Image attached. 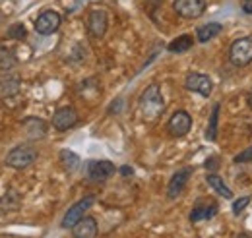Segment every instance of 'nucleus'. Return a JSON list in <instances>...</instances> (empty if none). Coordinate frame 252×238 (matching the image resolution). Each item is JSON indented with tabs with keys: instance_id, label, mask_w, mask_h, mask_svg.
Masks as SVG:
<instances>
[{
	"instance_id": "f257e3e1",
	"label": "nucleus",
	"mask_w": 252,
	"mask_h": 238,
	"mask_svg": "<svg viewBox=\"0 0 252 238\" xmlns=\"http://www.w3.org/2000/svg\"><path fill=\"white\" fill-rule=\"evenodd\" d=\"M140 111L146 122H156L165 111V101L159 89L158 84H152L150 88H146L142 97H140Z\"/></svg>"
},
{
	"instance_id": "f03ea898",
	"label": "nucleus",
	"mask_w": 252,
	"mask_h": 238,
	"mask_svg": "<svg viewBox=\"0 0 252 238\" xmlns=\"http://www.w3.org/2000/svg\"><path fill=\"white\" fill-rule=\"evenodd\" d=\"M35 159H37V149L30 146V144H22V146L14 148L6 155V165L12 167V169L22 171V169L30 167Z\"/></svg>"
},
{
	"instance_id": "7ed1b4c3",
	"label": "nucleus",
	"mask_w": 252,
	"mask_h": 238,
	"mask_svg": "<svg viewBox=\"0 0 252 238\" xmlns=\"http://www.w3.org/2000/svg\"><path fill=\"white\" fill-rule=\"evenodd\" d=\"M229 59H231V62H233L235 66H239V68L251 64L252 62V37L237 39V41L231 45Z\"/></svg>"
},
{
	"instance_id": "20e7f679",
	"label": "nucleus",
	"mask_w": 252,
	"mask_h": 238,
	"mask_svg": "<svg viewBox=\"0 0 252 238\" xmlns=\"http://www.w3.org/2000/svg\"><path fill=\"white\" fill-rule=\"evenodd\" d=\"M94 202H95L94 196H86L84 200H80L78 204H74L72 208L66 211V215H64V219H63L64 229H72L80 219H84L86 213H88V209L94 206Z\"/></svg>"
},
{
	"instance_id": "39448f33",
	"label": "nucleus",
	"mask_w": 252,
	"mask_h": 238,
	"mask_svg": "<svg viewBox=\"0 0 252 238\" xmlns=\"http://www.w3.org/2000/svg\"><path fill=\"white\" fill-rule=\"evenodd\" d=\"M173 8L181 18L194 20L206 12V0H175Z\"/></svg>"
},
{
	"instance_id": "423d86ee",
	"label": "nucleus",
	"mask_w": 252,
	"mask_h": 238,
	"mask_svg": "<svg viewBox=\"0 0 252 238\" xmlns=\"http://www.w3.org/2000/svg\"><path fill=\"white\" fill-rule=\"evenodd\" d=\"M61 14L55 12V10H45L39 14V18L35 20V31L41 33V35H51L55 31L61 28Z\"/></svg>"
},
{
	"instance_id": "0eeeda50",
	"label": "nucleus",
	"mask_w": 252,
	"mask_h": 238,
	"mask_svg": "<svg viewBox=\"0 0 252 238\" xmlns=\"http://www.w3.org/2000/svg\"><path fill=\"white\" fill-rule=\"evenodd\" d=\"M86 173L92 182H103L117 173V167L111 161H90L86 167Z\"/></svg>"
},
{
	"instance_id": "6e6552de",
	"label": "nucleus",
	"mask_w": 252,
	"mask_h": 238,
	"mask_svg": "<svg viewBox=\"0 0 252 238\" xmlns=\"http://www.w3.org/2000/svg\"><path fill=\"white\" fill-rule=\"evenodd\" d=\"M192 128V117H190L187 111H177L171 119H169V124H167V130L173 138H183L187 136Z\"/></svg>"
},
{
	"instance_id": "1a4fd4ad",
	"label": "nucleus",
	"mask_w": 252,
	"mask_h": 238,
	"mask_svg": "<svg viewBox=\"0 0 252 238\" xmlns=\"http://www.w3.org/2000/svg\"><path fill=\"white\" fill-rule=\"evenodd\" d=\"M185 86L189 91L200 93L202 97H210L212 89H214V84L206 74H189L185 80Z\"/></svg>"
},
{
	"instance_id": "9d476101",
	"label": "nucleus",
	"mask_w": 252,
	"mask_h": 238,
	"mask_svg": "<svg viewBox=\"0 0 252 238\" xmlns=\"http://www.w3.org/2000/svg\"><path fill=\"white\" fill-rule=\"evenodd\" d=\"M78 124V113L72 109V107H63L55 113L53 117V126L59 130V132H66L70 128H74Z\"/></svg>"
},
{
	"instance_id": "9b49d317",
	"label": "nucleus",
	"mask_w": 252,
	"mask_h": 238,
	"mask_svg": "<svg viewBox=\"0 0 252 238\" xmlns=\"http://www.w3.org/2000/svg\"><path fill=\"white\" fill-rule=\"evenodd\" d=\"M190 175H192V169H181L177 171L171 180H169V186H167V198L169 200H175L177 196H181V192L185 190L187 182H189Z\"/></svg>"
},
{
	"instance_id": "f8f14e48",
	"label": "nucleus",
	"mask_w": 252,
	"mask_h": 238,
	"mask_svg": "<svg viewBox=\"0 0 252 238\" xmlns=\"http://www.w3.org/2000/svg\"><path fill=\"white\" fill-rule=\"evenodd\" d=\"M88 31L92 33V37H95V39H101L105 35V31H107V14L103 10H94L90 14Z\"/></svg>"
},
{
	"instance_id": "ddd939ff",
	"label": "nucleus",
	"mask_w": 252,
	"mask_h": 238,
	"mask_svg": "<svg viewBox=\"0 0 252 238\" xmlns=\"http://www.w3.org/2000/svg\"><path fill=\"white\" fill-rule=\"evenodd\" d=\"M74 238H95L97 237V221L94 217H84L72 227Z\"/></svg>"
},
{
	"instance_id": "4468645a",
	"label": "nucleus",
	"mask_w": 252,
	"mask_h": 238,
	"mask_svg": "<svg viewBox=\"0 0 252 238\" xmlns=\"http://www.w3.org/2000/svg\"><path fill=\"white\" fill-rule=\"evenodd\" d=\"M216 213H218V204L216 202H208V204H202L200 202L196 208L190 211V221L192 223H200V221L212 219Z\"/></svg>"
},
{
	"instance_id": "2eb2a0df",
	"label": "nucleus",
	"mask_w": 252,
	"mask_h": 238,
	"mask_svg": "<svg viewBox=\"0 0 252 238\" xmlns=\"http://www.w3.org/2000/svg\"><path fill=\"white\" fill-rule=\"evenodd\" d=\"M20 78L16 76H0V97L4 99H10V97H16L20 93Z\"/></svg>"
},
{
	"instance_id": "dca6fc26",
	"label": "nucleus",
	"mask_w": 252,
	"mask_h": 238,
	"mask_svg": "<svg viewBox=\"0 0 252 238\" xmlns=\"http://www.w3.org/2000/svg\"><path fill=\"white\" fill-rule=\"evenodd\" d=\"M80 157L74 153V151H70V149H63L61 151V165L64 167V171L66 173H74V171H78L80 169Z\"/></svg>"
},
{
	"instance_id": "f3484780",
	"label": "nucleus",
	"mask_w": 252,
	"mask_h": 238,
	"mask_svg": "<svg viewBox=\"0 0 252 238\" xmlns=\"http://www.w3.org/2000/svg\"><path fill=\"white\" fill-rule=\"evenodd\" d=\"M192 45H194V39L190 37V35H181V37H177L175 41H171L169 43V53H187L189 49H192Z\"/></svg>"
},
{
	"instance_id": "a211bd4d",
	"label": "nucleus",
	"mask_w": 252,
	"mask_h": 238,
	"mask_svg": "<svg viewBox=\"0 0 252 238\" xmlns=\"http://www.w3.org/2000/svg\"><path fill=\"white\" fill-rule=\"evenodd\" d=\"M220 33H221L220 24H206V26L198 28V31H196V37H198V41H200V43H208L210 39L218 37Z\"/></svg>"
},
{
	"instance_id": "6ab92c4d",
	"label": "nucleus",
	"mask_w": 252,
	"mask_h": 238,
	"mask_svg": "<svg viewBox=\"0 0 252 238\" xmlns=\"http://www.w3.org/2000/svg\"><path fill=\"white\" fill-rule=\"evenodd\" d=\"M206 182H208V184H210V186H212L220 196L227 198V200H231V198H233V192L227 188V184H225L218 175H208V177H206Z\"/></svg>"
},
{
	"instance_id": "aec40b11",
	"label": "nucleus",
	"mask_w": 252,
	"mask_h": 238,
	"mask_svg": "<svg viewBox=\"0 0 252 238\" xmlns=\"http://www.w3.org/2000/svg\"><path fill=\"white\" fill-rule=\"evenodd\" d=\"M24 126L30 132L32 138H41L45 134V130H47V124L41 119H26L24 120Z\"/></svg>"
},
{
	"instance_id": "412c9836",
	"label": "nucleus",
	"mask_w": 252,
	"mask_h": 238,
	"mask_svg": "<svg viewBox=\"0 0 252 238\" xmlns=\"http://www.w3.org/2000/svg\"><path fill=\"white\" fill-rule=\"evenodd\" d=\"M16 64H18L16 55H14L10 49H6V47L0 45V70H10V68H14Z\"/></svg>"
},
{
	"instance_id": "4be33fe9",
	"label": "nucleus",
	"mask_w": 252,
	"mask_h": 238,
	"mask_svg": "<svg viewBox=\"0 0 252 238\" xmlns=\"http://www.w3.org/2000/svg\"><path fill=\"white\" fill-rule=\"evenodd\" d=\"M218 119H220V105H216V107H214L212 117H210L208 132H206V138H208L210 142H216V138H218Z\"/></svg>"
},
{
	"instance_id": "5701e85b",
	"label": "nucleus",
	"mask_w": 252,
	"mask_h": 238,
	"mask_svg": "<svg viewBox=\"0 0 252 238\" xmlns=\"http://www.w3.org/2000/svg\"><path fill=\"white\" fill-rule=\"evenodd\" d=\"M26 35H28V31H26V28L22 26V24H12L10 28H8V37L10 39H26Z\"/></svg>"
},
{
	"instance_id": "b1692460",
	"label": "nucleus",
	"mask_w": 252,
	"mask_h": 238,
	"mask_svg": "<svg viewBox=\"0 0 252 238\" xmlns=\"http://www.w3.org/2000/svg\"><path fill=\"white\" fill-rule=\"evenodd\" d=\"M249 204H251V198H249V196H245V198L237 200V202H235V206H233V213H235V215H241V213H243V209L247 208Z\"/></svg>"
},
{
	"instance_id": "393cba45",
	"label": "nucleus",
	"mask_w": 252,
	"mask_h": 238,
	"mask_svg": "<svg viewBox=\"0 0 252 238\" xmlns=\"http://www.w3.org/2000/svg\"><path fill=\"white\" fill-rule=\"evenodd\" d=\"M252 161V146L245 151H241L237 157H235V163H251Z\"/></svg>"
},
{
	"instance_id": "a878e982",
	"label": "nucleus",
	"mask_w": 252,
	"mask_h": 238,
	"mask_svg": "<svg viewBox=\"0 0 252 238\" xmlns=\"http://www.w3.org/2000/svg\"><path fill=\"white\" fill-rule=\"evenodd\" d=\"M204 167H206L208 171H212V173H216V171L220 169V159H218V157H212V159H208V161L204 163Z\"/></svg>"
},
{
	"instance_id": "bb28decb",
	"label": "nucleus",
	"mask_w": 252,
	"mask_h": 238,
	"mask_svg": "<svg viewBox=\"0 0 252 238\" xmlns=\"http://www.w3.org/2000/svg\"><path fill=\"white\" fill-rule=\"evenodd\" d=\"M243 12L252 14V0H245V2H243Z\"/></svg>"
},
{
	"instance_id": "cd10ccee",
	"label": "nucleus",
	"mask_w": 252,
	"mask_h": 238,
	"mask_svg": "<svg viewBox=\"0 0 252 238\" xmlns=\"http://www.w3.org/2000/svg\"><path fill=\"white\" fill-rule=\"evenodd\" d=\"M121 173H123V177H130V175H132V169H130V167H123Z\"/></svg>"
},
{
	"instance_id": "c85d7f7f",
	"label": "nucleus",
	"mask_w": 252,
	"mask_h": 238,
	"mask_svg": "<svg viewBox=\"0 0 252 238\" xmlns=\"http://www.w3.org/2000/svg\"><path fill=\"white\" fill-rule=\"evenodd\" d=\"M249 107H251V109H252V93H251V95H249Z\"/></svg>"
},
{
	"instance_id": "c756f323",
	"label": "nucleus",
	"mask_w": 252,
	"mask_h": 238,
	"mask_svg": "<svg viewBox=\"0 0 252 238\" xmlns=\"http://www.w3.org/2000/svg\"><path fill=\"white\" fill-rule=\"evenodd\" d=\"M237 238H251V237H247V235H241V237H237Z\"/></svg>"
}]
</instances>
